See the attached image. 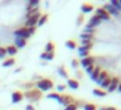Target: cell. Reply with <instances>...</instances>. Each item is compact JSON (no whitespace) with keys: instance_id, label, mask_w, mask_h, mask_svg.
Segmentation results:
<instances>
[{"instance_id":"1","label":"cell","mask_w":121,"mask_h":110,"mask_svg":"<svg viewBox=\"0 0 121 110\" xmlns=\"http://www.w3.org/2000/svg\"><path fill=\"white\" fill-rule=\"evenodd\" d=\"M35 87L40 92H47V91H51L53 88V83L50 79H40V80H38L35 83Z\"/></svg>"},{"instance_id":"2","label":"cell","mask_w":121,"mask_h":110,"mask_svg":"<svg viewBox=\"0 0 121 110\" xmlns=\"http://www.w3.org/2000/svg\"><path fill=\"white\" fill-rule=\"evenodd\" d=\"M24 97H26V98L31 102H37V101H39L40 97H42V92L37 91V88H35V89H31V91H26L24 93Z\"/></svg>"},{"instance_id":"3","label":"cell","mask_w":121,"mask_h":110,"mask_svg":"<svg viewBox=\"0 0 121 110\" xmlns=\"http://www.w3.org/2000/svg\"><path fill=\"white\" fill-rule=\"evenodd\" d=\"M40 16H42V14L38 12L37 14H34V16L29 17V18L26 20V22H25L24 27H26V29H29V27H37V24H38V21H39Z\"/></svg>"},{"instance_id":"4","label":"cell","mask_w":121,"mask_h":110,"mask_svg":"<svg viewBox=\"0 0 121 110\" xmlns=\"http://www.w3.org/2000/svg\"><path fill=\"white\" fill-rule=\"evenodd\" d=\"M13 35H14V38H21V39H25V40H27L30 38V35H29V32H27L26 27H21V29L14 30Z\"/></svg>"},{"instance_id":"5","label":"cell","mask_w":121,"mask_h":110,"mask_svg":"<svg viewBox=\"0 0 121 110\" xmlns=\"http://www.w3.org/2000/svg\"><path fill=\"white\" fill-rule=\"evenodd\" d=\"M95 16L99 17L100 21H109V20H111V16L103 8H98L96 9V14H95Z\"/></svg>"},{"instance_id":"6","label":"cell","mask_w":121,"mask_h":110,"mask_svg":"<svg viewBox=\"0 0 121 110\" xmlns=\"http://www.w3.org/2000/svg\"><path fill=\"white\" fill-rule=\"evenodd\" d=\"M81 66L82 67H89V66H91V65H94L95 63V58L92 57V56H89V57H85V58H82L81 60Z\"/></svg>"},{"instance_id":"7","label":"cell","mask_w":121,"mask_h":110,"mask_svg":"<svg viewBox=\"0 0 121 110\" xmlns=\"http://www.w3.org/2000/svg\"><path fill=\"white\" fill-rule=\"evenodd\" d=\"M102 24V21H100V18L98 16H92L91 18L89 20V24H87L86 27H90V29H95L96 26H99V25Z\"/></svg>"},{"instance_id":"8","label":"cell","mask_w":121,"mask_h":110,"mask_svg":"<svg viewBox=\"0 0 121 110\" xmlns=\"http://www.w3.org/2000/svg\"><path fill=\"white\" fill-rule=\"evenodd\" d=\"M118 84H120V79H118L117 76H115V78H111V84H109V87L107 88V91H108V92H113L115 89H117Z\"/></svg>"},{"instance_id":"9","label":"cell","mask_w":121,"mask_h":110,"mask_svg":"<svg viewBox=\"0 0 121 110\" xmlns=\"http://www.w3.org/2000/svg\"><path fill=\"white\" fill-rule=\"evenodd\" d=\"M59 104L64 105V106H68V105L73 104V98L70 96H68V94H61L60 100H59Z\"/></svg>"},{"instance_id":"10","label":"cell","mask_w":121,"mask_h":110,"mask_svg":"<svg viewBox=\"0 0 121 110\" xmlns=\"http://www.w3.org/2000/svg\"><path fill=\"white\" fill-rule=\"evenodd\" d=\"M103 9H104V11L107 12V13L109 14V16H118V14H120V12H118L117 9L113 8V7L111 5V4H105V5L103 7Z\"/></svg>"},{"instance_id":"11","label":"cell","mask_w":121,"mask_h":110,"mask_svg":"<svg viewBox=\"0 0 121 110\" xmlns=\"http://www.w3.org/2000/svg\"><path fill=\"white\" fill-rule=\"evenodd\" d=\"M22 98H24V93H21L20 91H16L12 93V102L13 104H17V102H21Z\"/></svg>"},{"instance_id":"12","label":"cell","mask_w":121,"mask_h":110,"mask_svg":"<svg viewBox=\"0 0 121 110\" xmlns=\"http://www.w3.org/2000/svg\"><path fill=\"white\" fill-rule=\"evenodd\" d=\"M5 52L8 56H12V58H13V56L17 55V52H18V49H17L14 45H8V47H5Z\"/></svg>"},{"instance_id":"13","label":"cell","mask_w":121,"mask_h":110,"mask_svg":"<svg viewBox=\"0 0 121 110\" xmlns=\"http://www.w3.org/2000/svg\"><path fill=\"white\" fill-rule=\"evenodd\" d=\"M13 45L17 48V49H20V48H24V47H26V40H25V39H21V38H16Z\"/></svg>"},{"instance_id":"14","label":"cell","mask_w":121,"mask_h":110,"mask_svg":"<svg viewBox=\"0 0 121 110\" xmlns=\"http://www.w3.org/2000/svg\"><path fill=\"white\" fill-rule=\"evenodd\" d=\"M68 87L72 89H78L79 88L78 80H76V79H68Z\"/></svg>"},{"instance_id":"15","label":"cell","mask_w":121,"mask_h":110,"mask_svg":"<svg viewBox=\"0 0 121 110\" xmlns=\"http://www.w3.org/2000/svg\"><path fill=\"white\" fill-rule=\"evenodd\" d=\"M53 58H55V55H53V53L44 52V53H42V55H40V60H43V61H52Z\"/></svg>"},{"instance_id":"16","label":"cell","mask_w":121,"mask_h":110,"mask_svg":"<svg viewBox=\"0 0 121 110\" xmlns=\"http://www.w3.org/2000/svg\"><path fill=\"white\" fill-rule=\"evenodd\" d=\"M81 11H82V13H90V12L94 11V7L90 5V4H82V5H81Z\"/></svg>"},{"instance_id":"17","label":"cell","mask_w":121,"mask_h":110,"mask_svg":"<svg viewBox=\"0 0 121 110\" xmlns=\"http://www.w3.org/2000/svg\"><path fill=\"white\" fill-rule=\"evenodd\" d=\"M100 73H102V69H100V67H95L94 71H92V74L90 75L91 80H95V82H96V79H98V76H99Z\"/></svg>"},{"instance_id":"18","label":"cell","mask_w":121,"mask_h":110,"mask_svg":"<svg viewBox=\"0 0 121 110\" xmlns=\"http://www.w3.org/2000/svg\"><path fill=\"white\" fill-rule=\"evenodd\" d=\"M92 48V43H90V44L87 45H81V47L78 48V53H83V52H90V49Z\"/></svg>"},{"instance_id":"19","label":"cell","mask_w":121,"mask_h":110,"mask_svg":"<svg viewBox=\"0 0 121 110\" xmlns=\"http://www.w3.org/2000/svg\"><path fill=\"white\" fill-rule=\"evenodd\" d=\"M14 63H16L14 58H8V60H5L3 63H1V66H3V67H11V66L14 65Z\"/></svg>"},{"instance_id":"20","label":"cell","mask_w":121,"mask_h":110,"mask_svg":"<svg viewBox=\"0 0 121 110\" xmlns=\"http://www.w3.org/2000/svg\"><path fill=\"white\" fill-rule=\"evenodd\" d=\"M38 5H39V1H38V0H30L29 3H27V11L38 8Z\"/></svg>"},{"instance_id":"21","label":"cell","mask_w":121,"mask_h":110,"mask_svg":"<svg viewBox=\"0 0 121 110\" xmlns=\"http://www.w3.org/2000/svg\"><path fill=\"white\" fill-rule=\"evenodd\" d=\"M107 76H108V73H107V71H102V73L99 74V76H98V79H96V83L100 84L105 78H107Z\"/></svg>"},{"instance_id":"22","label":"cell","mask_w":121,"mask_h":110,"mask_svg":"<svg viewBox=\"0 0 121 110\" xmlns=\"http://www.w3.org/2000/svg\"><path fill=\"white\" fill-rule=\"evenodd\" d=\"M47 20H48V14H42L39 21H38V24H37V26H43V25L47 22Z\"/></svg>"},{"instance_id":"23","label":"cell","mask_w":121,"mask_h":110,"mask_svg":"<svg viewBox=\"0 0 121 110\" xmlns=\"http://www.w3.org/2000/svg\"><path fill=\"white\" fill-rule=\"evenodd\" d=\"M53 51H55V45H53V43L48 42L47 44H46V52L47 53H53Z\"/></svg>"},{"instance_id":"24","label":"cell","mask_w":121,"mask_h":110,"mask_svg":"<svg viewBox=\"0 0 121 110\" xmlns=\"http://www.w3.org/2000/svg\"><path fill=\"white\" fill-rule=\"evenodd\" d=\"M65 45H66V48H69V49H76L77 48V44H76L74 40H66Z\"/></svg>"},{"instance_id":"25","label":"cell","mask_w":121,"mask_h":110,"mask_svg":"<svg viewBox=\"0 0 121 110\" xmlns=\"http://www.w3.org/2000/svg\"><path fill=\"white\" fill-rule=\"evenodd\" d=\"M57 73L60 74V76L68 79V73H66V70H65V67H64V66H60V67L57 69Z\"/></svg>"},{"instance_id":"26","label":"cell","mask_w":121,"mask_h":110,"mask_svg":"<svg viewBox=\"0 0 121 110\" xmlns=\"http://www.w3.org/2000/svg\"><path fill=\"white\" fill-rule=\"evenodd\" d=\"M109 84H111V78H109V76H107V78H105L104 80L99 84V86L102 87V88H108V87H109Z\"/></svg>"},{"instance_id":"27","label":"cell","mask_w":121,"mask_h":110,"mask_svg":"<svg viewBox=\"0 0 121 110\" xmlns=\"http://www.w3.org/2000/svg\"><path fill=\"white\" fill-rule=\"evenodd\" d=\"M92 93H94L95 96H98V97H104L105 94H107L103 89H99V88H95L94 91H92Z\"/></svg>"},{"instance_id":"28","label":"cell","mask_w":121,"mask_h":110,"mask_svg":"<svg viewBox=\"0 0 121 110\" xmlns=\"http://www.w3.org/2000/svg\"><path fill=\"white\" fill-rule=\"evenodd\" d=\"M109 4H111V5H112L115 9H117L118 12L121 11V5H120V1H118V0H111Z\"/></svg>"},{"instance_id":"29","label":"cell","mask_w":121,"mask_h":110,"mask_svg":"<svg viewBox=\"0 0 121 110\" xmlns=\"http://www.w3.org/2000/svg\"><path fill=\"white\" fill-rule=\"evenodd\" d=\"M79 36H81V39H82V40H90V42H91L92 38H94V35H91V34H86V32H82V34L79 35Z\"/></svg>"},{"instance_id":"30","label":"cell","mask_w":121,"mask_h":110,"mask_svg":"<svg viewBox=\"0 0 121 110\" xmlns=\"http://www.w3.org/2000/svg\"><path fill=\"white\" fill-rule=\"evenodd\" d=\"M60 97H61V94H59V93H50V94H47V98L56 100L57 102H59V100H60Z\"/></svg>"},{"instance_id":"31","label":"cell","mask_w":121,"mask_h":110,"mask_svg":"<svg viewBox=\"0 0 121 110\" xmlns=\"http://www.w3.org/2000/svg\"><path fill=\"white\" fill-rule=\"evenodd\" d=\"M83 109L85 110H96V106H95L94 104H85Z\"/></svg>"},{"instance_id":"32","label":"cell","mask_w":121,"mask_h":110,"mask_svg":"<svg viewBox=\"0 0 121 110\" xmlns=\"http://www.w3.org/2000/svg\"><path fill=\"white\" fill-rule=\"evenodd\" d=\"M77 107H78V105H77L76 102H73V104L65 106V109H64V110H77Z\"/></svg>"},{"instance_id":"33","label":"cell","mask_w":121,"mask_h":110,"mask_svg":"<svg viewBox=\"0 0 121 110\" xmlns=\"http://www.w3.org/2000/svg\"><path fill=\"white\" fill-rule=\"evenodd\" d=\"M83 32H86V34H91V35H94V32H95V29H90V27H85Z\"/></svg>"},{"instance_id":"34","label":"cell","mask_w":121,"mask_h":110,"mask_svg":"<svg viewBox=\"0 0 121 110\" xmlns=\"http://www.w3.org/2000/svg\"><path fill=\"white\" fill-rule=\"evenodd\" d=\"M94 69H95V66H94V65H91V66H89V67H86L85 70H86V73H87V74H90V75H91L92 71H94Z\"/></svg>"},{"instance_id":"35","label":"cell","mask_w":121,"mask_h":110,"mask_svg":"<svg viewBox=\"0 0 121 110\" xmlns=\"http://www.w3.org/2000/svg\"><path fill=\"white\" fill-rule=\"evenodd\" d=\"M5 55H7V52H5V48H3V47H0V58H3V57H5Z\"/></svg>"},{"instance_id":"36","label":"cell","mask_w":121,"mask_h":110,"mask_svg":"<svg viewBox=\"0 0 121 110\" xmlns=\"http://www.w3.org/2000/svg\"><path fill=\"white\" fill-rule=\"evenodd\" d=\"M35 30H37V27H29V29H27V32H29L30 36H31V35H34Z\"/></svg>"},{"instance_id":"37","label":"cell","mask_w":121,"mask_h":110,"mask_svg":"<svg viewBox=\"0 0 121 110\" xmlns=\"http://www.w3.org/2000/svg\"><path fill=\"white\" fill-rule=\"evenodd\" d=\"M72 67H73V69H77V67H78V61H77V60H73V61H72Z\"/></svg>"},{"instance_id":"38","label":"cell","mask_w":121,"mask_h":110,"mask_svg":"<svg viewBox=\"0 0 121 110\" xmlns=\"http://www.w3.org/2000/svg\"><path fill=\"white\" fill-rule=\"evenodd\" d=\"M56 89H57V92H63L64 89H65V86H61V84H60V86L56 87Z\"/></svg>"},{"instance_id":"39","label":"cell","mask_w":121,"mask_h":110,"mask_svg":"<svg viewBox=\"0 0 121 110\" xmlns=\"http://www.w3.org/2000/svg\"><path fill=\"white\" fill-rule=\"evenodd\" d=\"M82 20H83V16H79V17H78V20H77V25H78V26L82 24Z\"/></svg>"},{"instance_id":"40","label":"cell","mask_w":121,"mask_h":110,"mask_svg":"<svg viewBox=\"0 0 121 110\" xmlns=\"http://www.w3.org/2000/svg\"><path fill=\"white\" fill-rule=\"evenodd\" d=\"M25 110H35V109H34V106H33V105H26Z\"/></svg>"},{"instance_id":"41","label":"cell","mask_w":121,"mask_h":110,"mask_svg":"<svg viewBox=\"0 0 121 110\" xmlns=\"http://www.w3.org/2000/svg\"><path fill=\"white\" fill-rule=\"evenodd\" d=\"M90 43H91L90 40H82L81 44H82V45H87V44H90Z\"/></svg>"},{"instance_id":"42","label":"cell","mask_w":121,"mask_h":110,"mask_svg":"<svg viewBox=\"0 0 121 110\" xmlns=\"http://www.w3.org/2000/svg\"><path fill=\"white\" fill-rule=\"evenodd\" d=\"M105 109H107V110H117L116 107H112V106H109V107H105Z\"/></svg>"},{"instance_id":"43","label":"cell","mask_w":121,"mask_h":110,"mask_svg":"<svg viewBox=\"0 0 121 110\" xmlns=\"http://www.w3.org/2000/svg\"><path fill=\"white\" fill-rule=\"evenodd\" d=\"M117 89H118V91H120V92H121V83H120V84H118V87H117Z\"/></svg>"},{"instance_id":"44","label":"cell","mask_w":121,"mask_h":110,"mask_svg":"<svg viewBox=\"0 0 121 110\" xmlns=\"http://www.w3.org/2000/svg\"><path fill=\"white\" fill-rule=\"evenodd\" d=\"M99 110H107V109H105V107H100Z\"/></svg>"},{"instance_id":"45","label":"cell","mask_w":121,"mask_h":110,"mask_svg":"<svg viewBox=\"0 0 121 110\" xmlns=\"http://www.w3.org/2000/svg\"><path fill=\"white\" fill-rule=\"evenodd\" d=\"M118 1H120V5H121V0H118Z\"/></svg>"}]
</instances>
